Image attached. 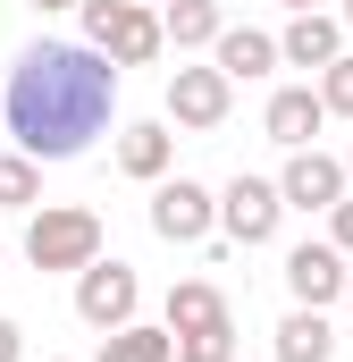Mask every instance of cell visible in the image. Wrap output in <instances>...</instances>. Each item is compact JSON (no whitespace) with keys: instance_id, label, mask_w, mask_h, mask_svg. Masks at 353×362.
<instances>
[{"instance_id":"6da1fadb","label":"cell","mask_w":353,"mask_h":362,"mask_svg":"<svg viewBox=\"0 0 353 362\" xmlns=\"http://www.w3.org/2000/svg\"><path fill=\"white\" fill-rule=\"evenodd\" d=\"M109 101H118V59L109 51H92V42H25L17 68H8V93H0V118H8L17 152L76 160L109 127Z\"/></svg>"},{"instance_id":"7a4b0ae2","label":"cell","mask_w":353,"mask_h":362,"mask_svg":"<svg viewBox=\"0 0 353 362\" xmlns=\"http://www.w3.org/2000/svg\"><path fill=\"white\" fill-rule=\"evenodd\" d=\"M85 42L109 51L118 68H152L169 51V25H160L152 0H85Z\"/></svg>"},{"instance_id":"3957f363","label":"cell","mask_w":353,"mask_h":362,"mask_svg":"<svg viewBox=\"0 0 353 362\" xmlns=\"http://www.w3.org/2000/svg\"><path fill=\"white\" fill-rule=\"evenodd\" d=\"M25 262L34 270H92L101 262V219H92L85 202H34Z\"/></svg>"},{"instance_id":"277c9868","label":"cell","mask_w":353,"mask_h":362,"mask_svg":"<svg viewBox=\"0 0 353 362\" xmlns=\"http://www.w3.org/2000/svg\"><path fill=\"white\" fill-rule=\"evenodd\" d=\"M210 228H219V194L193 177H160L152 185V236H169V245H210Z\"/></svg>"},{"instance_id":"5b68a950","label":"cell","mask_w":353,"mask_h":362,"mask_svg":"<svg viewBox=\"0 0 353 362\" xmlns=\"http://www.w3.org/2000/svg\"><path fill=\"white\" fill-rule=\"evenodd\" d=\"M135 303H143V278L126 270V262H92V270H76V320L85 329H126L135 320Z\"/></svg>"},{"instance_id":"8992f818","label":"cell","mask_w":353,"mask_h":362,"mask_svg":"<svg viewBox=\"0 0 353 362\" xmlns=\"http://www.w3.org/2000/svg\"><path fill=\"white\" fill-rule=\"evenodd\" d=\"M277 194H286V211H337V202L353 194V169L328 160L320 144H303V152L277 169Z\"/></svg>"},{"instance_id":"52a82bcc","label":"cell","mask_w":353,"mask_h":362,"mask_svg":"<svg viewBox=\"0 0 353 362\" xmlns=\"http://www.w3.org/2000/svg\"><path fill=\"white\" fill-rule=\"evenodd\" d=\"M277 219H286L277 177H236L227 194H219V228H227V245H269Z\"/></svg>"},{"instance_id":"ba28073f","label":"cell","mask_w":353,"mask_h":362,"mask_svg":"<svg viewBox=\"0 0 353 362\" xmlns=\"http://www.w3.org/2000/svg\"><path fill=\"white\" fill-rule=\"evenodd\" d=\"M227 101H236V76L210 59V68H176L169 76V118L176 127H193V135H210L219 118H227Z\"/></svg>"},{"instance_id":"9c48e42d","label":"cell","mask_w":353,"mask_h":362,"mask_svg":"<svg viewBox=\"0 0 353 362\" xmlns=\"http://www.w3.org/2000/svg\"><path fill=\"white\" fill-rule=\"evenodd\" d=\"M345 278H353V253L320 245V236L286 253V286H294V303H311V312H328V303L345 295Z\"/></svg>"},{"instance_id":"30bf717a","label":"cell","mask_w":353,"mask_h":362,"mask_svg":"<svg viewBox=\"0 0 353 362\" xmlns=\"http://www.w3.org/2000/svg\"><path fill=\"white\" fill-rule=\"evenodd\" d=\"M261 127H269V144H286V152H303V144H311V135L328 127V101H320V85H286V93H269Z\"/></svg>"},{"instance_id":"8fae6325","label":"cell","mask_w":353,"mask_h":362,"mask_svg":"<svg viewBox=\"0 0 353 362\" xmlns=\"http://www.w3.org/2000/svg\"><path fill=\"white\" fill-rule=\"evenodd\" d=\"M286 68H337L345 59V17H320V8H294V25L277 34Z\"/></svg>"},{"instance_id":"7c38bea8","label":"cell","mask_w":353,"mask_h":362,"mask_svg":"<svg viewBox=\"0 0 353 362\" xmlns=\"http://www.w3.org/2000/svg\"><path fill=\"white\" fill-rule=\"evenodd\" d=\"M210 59H219V68H227V76L244 85V76H269V68H277L286 51H277V34H261V25H227V34L210 42Z\"/></svg>"},{"instance_id":"4fadbf2b","label":"cell","mask_w":353,"mask_h":362,"mask_svg":"<svg viewBox=\"0 0 353 362\" xmlns=\"http://www.w3.org/2000/svg\"><path fill=\"white\" fill-rule=\"evenodd\" d=\"M169 160H176V135L160 127V118H143V127H126V135H118V169H126V177L160 185V177H169Z\"/></svg>"},{"instance_id":"5bb4252c","label":"cell","mask_w":353,"mask_h":362,"mask_svg":"<svg viewBox=\"0 0 353 362\" xmlns=\"http://www.w3.org/2000/svg\"><path fill=\"white\" fill-rule=\"evenodd\" d=\"M160 320H169L176 337H193V329H219V320H227V295H219L210 278H176V286H169V303H160Z\"/></svg>"},{"instance_id":"9a60e30c","label":"cell","mask_w":353,"mask_h":362,"mask_svg":"<svg viewBox=\"0 0 353 362\" xmlns=\"http://www.w3.org/2000/svg\"><path fill=\"white\" fill-rule=\"evenodd\" d=\"M277 362H337V329H328V312L294 303V312L277 320Z\"/></svg>"},{"instance_id":"2e32d148","label":"cell","mask_w":353,"mask_h":362,"mask_svg":"<svg viewBox=\"0 0 353 362\" xmlns=\"http://www.w3.org/2000/svg\"><path fill=\"white\" fill-rule=\"evenodd\" d=\"M92 362H176V329H169V320H160V329L126 320V329L101 337V354H92Z\"/></svg>"},{"instance_id":"e0dca14e","label":"cell","mask_w":353,"mask_h":362,"mask_svg":"<svg viewBox=\"0 0 353 362\" xmlns=\"http://www.w3.org/2000/svg\"><path fill=\"white\" fill-rule=\"evenodd\" d=\"M160 25H169V42H176V51H210V42L227 34L219 0H169V8H160Z\"/></svg>"},{"instance_id":"ac0fdd59","label":"cell","mask_w":353,"mask_h":362,"mask_svg":"<svg viewBox=\"0 0 353 362\" xmlns=\"http://www.w3.org/2000/svg\"><path fill=\"white\" fill-rule=\"evenodd\" d=\"M176 362H236V320H219V329H193V337H176Z\"/></svg>"},{"instance_id":"d6986e66","label":"cell","mask_w":353,"mask_h":362,"mask_svg":"<svg viewBox=\"0 0 353 362\" xmlns=\"http://www.w3.org/2000/svg\"><path fill=\"white\" fill-rule=\"evenodd\" d=\"M0 202H42V177H34V152H0Z\"/></svg>"},{"instance_id":"ffe728a7","label":"cell","mask_w":353,"mask_h":362,"mask_svg":"<svg viewBox=\"0 0 353 362\" xmlns=\"http://www.w3.org/2000/svg\"><path fill=\"white\" fill-rule=\"evenodd\" d=\"M320 101H328V118H353V51L337 68H320Z\"/></svg>"},{"instance_id":"44dd1931","label":"cell","mask_w":353,"mask_h":362,"mask_svg":"<svg viewBox=\"0 0 353 362\" xmlns=\"http://www.w3.org/2000/svg\"><path fill=\"white\" fill-rule=\"evenodd\" d=\"M328 245H337V253H353V194L328 211Z\"/></svg>"},{"instance_id":"7402d4cb","label":"cell","mask_w":353,"mask_h":362,"mask_svg":"<svg viewBox=\"0 0 353 362\" xmlns=\"http://www.w3.org/2000/svg\"><path fill=\"white\" fill-rule=\"evenodd\" d=\"M17 354H25V329H17V320L0 312V362H17Z\"/></svg>"},{"instance_id":"603a6c76","label":"cell","mask_w":353,"mask_h":362,"mask_svg":"<svg viewBox=\"0 0 353 362\" xmlns=\"http://www.w3.org/2000/svg\"><path fill=\"white\" fill-rule=\"evenodd\" d=\"M34 8H85V0H34Z\"/></svg>"},{"instance_id":"cb8c5ba5","label":"cell","mask_w":353,"mask_h":362,"mask_svg":"<svg viewBox=\"0 0 353 362\" xmlns=\"http://www.w3.org/2000/svg\"><path fill=\"white\" fill-rule=\"evenodd\" d=\"M286 8H320V0H286Z\"/></svg>"},{"instance_id":"d4e9b609","label":"cell","mask_w":353,"mask_h":362,"mask_svg":"<svg viewBox=\"0 0 353 362\" xmlns=\"http://www.w3.org/2000/svg\"><path fill=\"white\" fill-rule=\"evenodd\" d=\"M345 25H353V0H345Z\"/></svg>"},{"instance_id":"484cf974","label":"cell","mask_w":353,"mask_h":362,"mask_svg":"<svg viewBox=\"0 0 353 362\" xmlns=\"http://www.w3.org/2000/svg\"><path fill=\"white\" fill-rule=\"evenodd\" d=\"M345 303H353V278H345Z\"/></svg>"},{"instance_id":"4316f807","label":"cell","mask_w":353,"mask_h":362,"mask_svg":"<svg viewBox=\"0 0 353 362\" xmlns=\"http://www.w3.org/2000/svg\"><path fill=\"white\" fill-rule=\"evenodd\" d=\"M152 8H169V0H152Z\"/></svg>"},{"instance_id":"83f0119b","label":"cell","mask_w":353,"mask_h":362,"mask_svg":"<svg viewBox=\"0 0 353 362\" xmlns=\"http://www.w3.org/2000/svg\"><path fill=\"white\" fill-rule=\"evenodd\" d=\"M345 169H353V152H345Z\"/></svg>"}]
</instances>
